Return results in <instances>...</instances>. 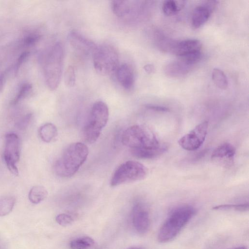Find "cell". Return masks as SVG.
<instances>
[{"instance_id":"6da1fadb","label":"cell","mask_w":249,"mask_h":249,"mask_svg":"<svg viewBox=\"0 0 249 249\" xmlns=\"http://www.w3.org/2000/svg\"><path fill=\"white\" fill-rule=\"evenodd\" d=\"M122 142L129 148L133 156L142 159L157 158L167 149V145L160 143L152 130L140 125L127 128L122 134Z\"/></svg>"},{"instance_id":"7a4b0ae2","label":"cell","mask_w":249,"mask_h":249,"mask_svg":"<svg viewBox=\"0 0 249 249\" xmlns=\"http://www.w3.org/2000/svg\"><path fill=\"white\" fill-rule=\"evenodd\" d=\"M196 213L190 205H182L171 211L159 229L158 240L161 243L173 240Z\"/></svg>"},{"instance_id":"3957f363","label":"cell","mask_w":249,"mask_h":249,"mask_svg":"<svg viewBox=\"0 0 249 249\" xmlns=\"http://www.w3.org/2000/svg\"><path fill=\"white\" fill-rule=\"evenodd\" d=\"M89 154L87 145L82 142H74L67 146L56 161L55 173L62 178H70L74 175L86 160Z\"/></svg>"},{"instance_id":"277c9868","label":"cell","mask_w":249,"mask_h":249,"mask_svg":"<svg viewBox=\"0 0 249 249\" xmlns=\"http://www.w3.org/2000/svg\"><path fill=\"white\" fill-rule=\"evenodd\" d=\"M64 61V49L62 43L54 44L45 57L44 64V75L48 88L51 90H55L61 81Z\"/></svg>"},{"instance_id":"5b68a950","label":"cell","mask_w":249,"mask_h":249,"mask_svg":"<svg viewBox=\"0 0 249 249\" xmlns=\"http://www.w3.org/2000/svg\"><path fill=\"white\" fill-rule=\"evenodd\" d=\"M108 117L107 105L102 101L95 102L83 129L84 138L87 142L93 143L97 140L107 123Z\"/></svg>"},{"instance_id":"8992f818","label":"cell","mask_w":249,"mask_h":249,"mask_svg":"<svg viewBox=\"0 0 249 249\" xmlns=\"http://www.w3.org/2000/svg\"><path fill=\"white\" fill-rule=\"evenodd\" d=\"M92 57L94 69L98 74L103 76L115 73L119 65L117 51L113 46L109 44L97 46Z\"/></svg>"},{"instance_id":"52a82bcc","label":"cell","mask_w":249,"mask_h":249,"mask_svg":"<svg viewBox=\"0 0 249 249\" xmlns=\"http://www.w3.org/2000/svg\"><path fill=\"white\" fill-rule=\"evenodd\" d=\"M148 174L147 168L142 163L128 160L120 165L113 173L110 186L115 187L144 179Z\"/></svg>"},{"instance_id":"ba28073f","label":"cell","mask_w":249,"mask_h":249,"mask_svg":"<svg viewBox=\"0 0 249 249\" xmlns=\"http://www.w3.org/2000/svg\"><path fill=\"white\" fill-rule=\"evenodd\" d=\"M3 158L10 172L15 176L18 175L17 163L20 158V141L14 133H8L5 136Z\"/></svg>"},{"instance_id":"9c48e42d","label":"cell","mask_w":249,"mask_h":249,"mask_svg":"<svg viewBox=\"0 0 249 249\" xmlns=\"http://www.w3.org/2000/svg\"><path fill=\"white\" fill-rule=\"evenodd\" d=\"M209 123L204 121L197 124L189 133L181 137L178 144L184 149L195 151L199 149L205 141L208 129Z\"/></svg>"},{"instance_id":"30bf717a","label":"cell","mask_w":249,"mask_h":249,"mask_svg":"<svg viewBox=\"0 0 249 249\" xmlns=\"http://www.w3.org/2000/svg\"><path fill=\"white\" fill-rule=\"evenodd\" d=\"M68 41L77 53L86 56L92 55L97 47L91 40L76 31H71L69 33Z\"/></svg>"},{"instance_id":"8fae6325","label":"cell","mask_w":249,"mask_h":249,"mask_svg":"<svg viewBox=\"0 0 249 249\" xmlns=\"http://www.w3.org/2000/svg\"><path fill=\"white\" fill-rule=\"evenodd\" d=\"M217 2L215 0H205L195 8L191 17L192 26L194 29L200 27L207 22Z\"/></svg>"},{"instance_id":"7c38bea8","label":"cell","mask_w":249,"mask_h":249,"mask_svg":"<svg viewBox=\"0 0 249 249\" xmlns=\"http://www.w3.org/2000/svg\"><path fill=\"white\" fill-rule=\"evenodd\" d=\"M132 221L138 232L144 233L147 231L150 227V217L148 209L144 204L138 202L133 206Z\"/></svg>"},{"instance_id":"4fadbf2b","label":"cell","mask_w":249,"mask_h":249,"mask_svg":"<svg viewBox=\"0 0 249 249\" xmlns=\"http://www.w3.org/2000/svg\"><path fill=\"white\" fill-rule=\"evenodd\" d=\"M119 84L125 89H132L135 82V75L131 66L127 63L119 65L115 73Z\"/></svg>"},{"instance_id":"5bb4252c","label":"cell","mask_w":249,"mask_h":249,"mask_svg":"<svg viewBox=\"0 0 249 249\" xmlns=\"http://www.w3.org/2000/svg\"><path fill=\"white\" fill-rule=\"evenodd\" d=\"M202 43L196 39L176 40L171 53L180 57L192 53L201 51Z\"/></svg>"},{"instance_id":"9a60e30c","label":"cell","mask_w":249,"mask_h":249,"mask_svg":"<svg viewBox=\"0 0 249 249\" xmlns=\"http://www.w3.org/2000/svg\"><path fill=\"white\" fill-rule=\"evenodd\" d=\"M194 66L180 58L167 63L164 67V73L169 77L178 78L188 74Z\"/></svg>"},{"instance_id":"2e32d148","label":"cell","mask_w":249,"mask_h":249,"mask_svg":"<svg viewBox=\"0 0 249 249\" xmlns=\"http://www.w3.org/2000/svg\"><path fill=\"white\" fill-rule=\"evenodd\" d=\"M236 152L233 145L225 142L217 147L212 153L211 158L213 160H232Z\"/></svg>"},{"instance_id":"e0dca14e","label":"cell","mask_w":249,"mask_h":249,"mask_svg":"<svg viewBox=\"0 0 249 249\" xmlns=\"http://www.w3.org/2000/svg\"><path fill=\"white\" fill-rule=\"evenodd\" d=\"M38 134L40 138L43 142H50L56 137L57 129L54 124L51 123H47L39 127Z\"/></svg>"},{"instance_id":"ac0fdd59","label":"cell","mask_w":249,"mask_h":249,"mask_svg":"<svg viewBox=\"0 0 249 249\" xmlns=\"http://www.w3.org/2000/svg\"><path fill=\"white\" fill-rule=\"evenodd\" d=\"M185 2L184 0H166L162 6V12L166 16L174 15L183 8Z\"/></svg>"},{"instance_id":"d6986e66","label":"cell","mask_w":249,"mask_h":249,"mask_svg":"<svg viewBox=\"0 0 249 249\" xmlns=\"http://www.w3.org/2000/svg\"><path fill=\"white\" fill-rule=\"evenodd\" d=\"M48 196V191L42 185H35L30 190L28 198L33 204H38L44 200Z\"/></svg>"},{"instance_id":"ffe728a7","label":"cell","mask_w":249,"mask_h":249,"mask_svg":"<svg viewBox=\"0 0 249 249\" xmlns=\"http://www.w3.org/2000/svg\"><path fill=\"white\" fill-rule=\"evenodd\" d=\"M94 240L89 236H84L71 240L70 243L71 249H89L94 245Z\"/></svg>"},{"instance_id":"44dd1931","label":"cell","mask_w":249,"mask_h":249,"mask_svg":"<svg viewBox=\"0 0 249 249\" xmlns=\"http://www.w3.org/2000/svg\"><path fill=\"white\" fill-rule=\"evenodd\" d=\"M212 79L220 89H226L228 87V81L224 72L219 69L214 68L212 73Z\"/></svg>"},{"instance_id":"7402d4cb","label":"cell","mask_w":249,"mask_h":249,"mask_svg":"<svg viewBox=\"0 0 249 249\" xmlns=\"http://www.w3.org/2000/svg\"><path fill=\"white\" fill-rule=\"evenodd\" d=\"M15 202L16 199L12 196L0 198V216L9 214L13 210Z\"/></svg>"},{"instance_id":"603a6c76","label":"cell","mask_w":249,"mask_h":249,"mask_svg":"<svg viewBox=\"0 0 249 249\" xmlns=\"http://www.w3.org/2000/svg\"><path fill=\"white\" fill-rule=\"evenodd\" d=\"M32 85L30 83L23 84L19 89L17 95L11 101V104L15 106L29 96L32 90Z\"/></svg>"},{"instance_id":"cb8c5ba5","label":"cell","mask_w":249,"mask_h":249,"mask_svg":"<svg viewBox=\"0 0 249 249\" xmlns=\"http://www.w3.org/2000/svg\"><path fill=\"white\" fill-rule=\"evenodd\" d=\"M213 209L215 210H233L239 212H246L249 210V203L220 205L213 207Z\"/></svg>"},{"instance_id":"d4e9b609","label":"cell","mask_w":249,"mask_h":249,"mask_svg":"<svg viewBox=\"0 0 249 249\" xmlns=\"http://www.w3.org/2000/svg\"><path fill=\"white\" fill-rule=\"evenodd\" d=\"M65 85L68 87L74 86L76 81L74 68L73 66H69L66 69L64 74Z\"/></svg>"},{"instance_id":"484cf974","label":"cell","mask_w":249,"mask_h":249,"mask_svg":"<svg viewBox=\"0 0 249 249\" xmlns=\"http://www.w3.org/2000/svg\"><path fill=\"white\" fill-rule=\"evenodd\" d=\"M33 118V114L27 113L19 119L15 124V126L20 130L25 129L29 125Z\"/></svg>"},{"instance_id":"4316f807","label":"cell","mask_w":249,"mask_h":249,"mask_svg":"<svg viewBox=\"0 0 249 249\" xmlns=\"http://www.w3.org/2000/svg\"><path fill=\"white\" fill-rule=\"evenodd\" d=\"M74 220V217L68 213H60L55 217L56 222L61 226L70 225Z\"/></svg>"},{"instance_id":"83f0119b","label":"cell","mask_w":249,"mask_h":249,"mask_svg":"<svg viewBox=\"0 0 249 249\" xmlns=\"http://www.w3.org/2000/svg\"><path fill=\"white\" fill-rule=\"evenodd\" d=\"M41 35L38 34H32L25 37L22 41L23 46L31 47L36 44L40 39Z\"/></svg>"},{"instance_id":"f1b7e54d","label":"cell","mask_w":249,"mask_h":249,"mask_svg":"<svg viewBox=\"0 0 249 249\" xmlns=\"http://www.w3.org/2000/svg\"><path fill=\"white\" fill-rule=\"evenodd\" d=\"M30 52L29 51H24L18 57L17 62L13 67V71L15 76L18 74L19 70L22 64L27 60L30 56Z\"/></svg>"},{"instance_id":"f546056e","label":"cell","mask_w":249,"mask_h":249,"mask_svg":"<svg viewBox=\"0 0 249 249\" xmlns=\"http://www.w3.org/2000/svg\"><path fill=\"white\" fill-rule=\"evenodd\" d=\"M145 107L148 109L158 112H168L170 111L168 107L155 105H146Z\"/></svg>"},{"instance_id":"4dcf8cb0","label":"cell","mask_w":249,"mask_h":249,"mask_svg":"<svg viewBox=\"0 0 249 249\" xmlns=\"http://www.w3.org/2000/svg\"><path fill=\"white\" fill-rule=\"evenodd\" d=\"M6 79V72L0 74V92L2 90Z\"/></svg>"},{"instance_id":"1f68e13d","label":"cell","mask_w":249,"mask_h":249,"mask_svg":"<svg viewBox=\"0 0 249 249\" xmlns=\"http://www.w3.org/2000/svg\"><path fill=\"white\" fill-rule=\"evenodd\" d=\"M143 69L146 73L148 74L152 73L154 71V67L152 64H148L145 65Z\"/></svg>"},{"instance_id":"d6a6232c","label":"cell","mask_w":249,"mask_h":249,"mask_svg":"<svg viewBox=\"0 0 249 249\" xmlns=\"http://www.w3.org/2000/svg\"><path fill=\"white\" fill-rule=\"evenodd\" d=\"M231 249H247L245 247L240 246V247H236V248Z\"/></svg>"},{"instance_id":"836d02e7","label":"cell","mask_w":249,"mask_h":249,"mask_svg":"<svg viewBox=\"0 0 249 249\" xmlns=\"http://www.w3.org/2000/svg\"><path fill=\"white\" fill-rule=\"evenodd\" d=\"M127 249H142L140 248H138V247H133V248H130Z\"/></svg>"},{"instance_id":"e575fe53","label":"cell","mask_w":249,"mask_h":249,"mask_svg":"<svg viewBox=\"0 0 249 249\" xmlns=\"http://www.w3.org/2000/svg\"></svg>"}]
</instances>
